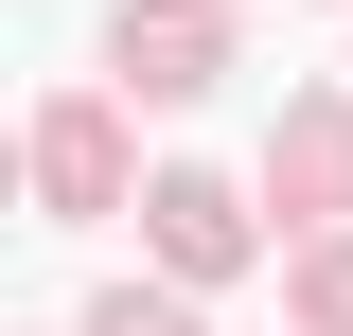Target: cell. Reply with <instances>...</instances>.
Returning <instances> with one entry per match:
<instances>
[{
  "label": "cell",
  "instance_id": "cell-1",
  "mask_svg": "<svg viewBox=\"0 0 353 336\" xmlns=\"http://www.w3.org/2000/svg\"><path fill=\"white\" fill-rule=\"evenodd\" d=\"M106 71H124V106H194V88L230 71V18L212 0H124V18H106Z\"/></svg>",
  "mask_w": 353,
  "mask_h": 336
},
{
  "label": "cell",
  "instance_id": "cell-2",
  "mask_svg": "<svg viewBox=\"0 0 353 336\" xmlns=\"http://www.w3.org/2000/svg\"><path fill=\"white\" fill-rule=\"evenodd\" d=\"M36 195H53V230L124 212V124L106 106H36Z\"/></svg>",
  "mask_w": 353,
  "mask_h": 336
},
{
  "label": "cell",
  "instance_id": "cell-3",
  "mask_svg": "<svg viewBox=\"0 0 353 336\" xmlns=\"http://www.w3.org/2000/svg\"><path fill=\"white\" fill-rule=\"evenodd\" d=\"M141 230H159L176 283H230V265H248V195H230V177H159V195H141Z\"/></svg>",
  "mask_w": 353,
  "mask_h": 336
},
{
  "label": "cell",
  "instance_id": "cell-4",
  "mask_svg": "<svg viewBox=\"0 0 353 336\" xmlns=\"http://www.w3.org/2000/svg\"><path fill=\"white\" fill-rule=\"evenodd\" d=\"M265 195L353 212V106H283V142H265Z\"/></svg>",
  "mask_w": 353,
  "mask_h": 336
},
{
  "label": "cell",
  "instance_id": "cell-5",
  "mask_svg": "<svg viewBox=\"0 0 353 336\" xmlns=\"http://www.w3.org/2000/svg\"><path fill=\"white\" fill-rule=\"evenodd\" d=\"M88 336H194V301H141V283H106V301H88Z\"/></svg>",
  "mask_w": 353,
  "mask_h": 336
},
{
  "label": "cell",
  "instance_id": "cell-6",
  "mask_svg": "<svg viewBox=\"0 0 353 336\" xmlns=\"http://www.w3.org/2000/svg\"><path fill=\"white\" fill-rule=\"evenodd\" d=\"M301 319H318V336H353V248H318V265H301Z\"/></svg>",
  "mask_w": 353,
  "mask_h": 336
}]
</instances>
